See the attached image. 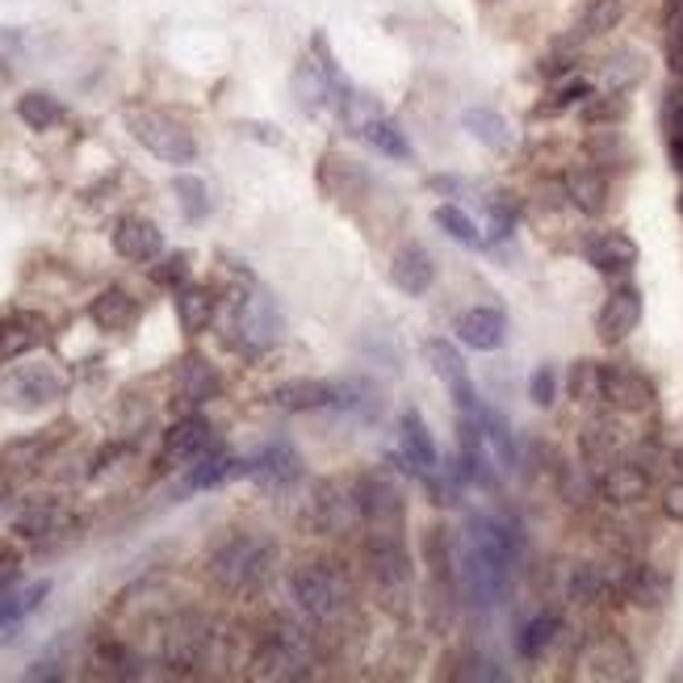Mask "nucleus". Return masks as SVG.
<instances>
[{"mask_svg": "<svg viewBox=\"0 0 683 683\" xmlns=\"http://www.w3.org/2000/svg\"><path fill=\"white\" fill-rule=\"evenodd\" d=\"M277 549L273 541L252 537V533H231L210 549V579L227 591H252L269 579Z\"/></svg>", "mask_w": 683, "mask_h": 683, "instance_id": "1", "label": "nucleus"}, {"mask_svg": "<svg viewBox=\"0 0 683 683\" xmlns=\"http://www.w3.org/2000/svg\"><path fill=\"white\" fill-rule=\"evenodd\" d=\"M126 130H130V139L151 151L156 160H164L172 168H185L198 160V139H193V130L181 126L177 118H168L160 109H126Z\"/></svg>", "mask_w": 683, "mask_h": 683, "instance_id": "2", "label": "nucleus"}, {"mask_svg": "<svg viewBox=\"0 0 683 683\" xmlns=\"http://www.w3.org/2000/svg\"><path fill=\"white\" fill-rule=\"evenodd\" d=\"M290 591L298 608L314 621H332L349 608V579L335 562H302L294 566Z\"/></svg>", "mask_w": 683, "mask_h": 683, "instance_id": "3", "label": "nucleus"}, {"mask_svg": "<svg viewBox=\"0 0 683 683\" xmlns=\"http://www.w3.org/2000/svg\"><path fill=\"white\" fill-rule=\"evenodd\" d=\"M281 335V314H277V302L260 286L239 294L235 302V323H231V344L248 356H260L269 352Z\"/></svg>", "mask_w": 683, "mask_h": 683, "instance_id": "4", "label": "nucleus"}, {"mask_svg": "<svg viewBox=\"0 0 683 683\" xmlns=\"http://www.w3.org/2000/svg\"><path fill=\"white\" fill-rule=\"evenodd\" d=\"M365 566H370L373 583L386 596H407V587H412V554H407L398 529H370V537H365Z\"/></svg>", "mask_w": 683, "mask_h": 683, "instance_id": "5", "label": "nucleus"}, {"mask_svg": "<svg viewBox=\"0 0 683 683\" xmlns=\"http://www.w3.org/2000/svg\"><path fill=\"white\" fill-rule=\"evenodd\" d=\"M424 361H428V370L440 377V386L449 391L457 415H478L482 412L478 391H474V377H470V370H466V361H461L457 344H449V340H436L433 335V340H424Z\"/></svg>", "mask_w": 683, "mask_h": 683, "instance_id": "6", "label": "nucleus"}, {"mask_svg": "<svg viewBox=\"0 0 683 683\" xmlns=\"http://www.w3.org/2000/svg\"><path fill=\"white\" fill-rule=\"evenodd\" d=\"M63 391H67V382L51 365H18V370L0 382L4 403L18 407V412H42V407L60 403Z\"/></svg>", "mask_w": 683, "mask_h": 683, "instance_id": "7", "label": "nucleus"}, {"mask_svg": "<svg viewBox=\"0 0 683 683\" xmlns=\"http://www.w3.org/2000/svg\"><path fill=\"white\" fill-rule=\"evenodd\" d=\"M210 645H214V629L206 617H181L164 633V663L177 675H189L210 659Z\"/></svg>", "mask_w": 683, "mask_h": 683, "instance_id": "8", "label": "nucleus"}, {"mask_svg": "<svg viewBox=\"0 0 683 683\" xmlns=\"http://www.w3.org/2000/svg\"><path fill=\"white\" fill-rule=\"evenodd\" d=\"M352 495H356L361 520H365L370 529H398V524H403L407 503H403V491H398V482H394V478L365 474L356 487H352Z\"/></svg>", "mask_w": 683, "mask_h": 683, "instance_id": "9", "label": "nucleus"}, {"mask_svg": "<svg viewBox=\"0 0 683 683\" xmlns=\"http://www.w3.org/2000/svg\"><path fill=\"white\" fill-rule=\"evenodd\" d=\"M600 398L617 412H650L654 407V382L633 365H600Z\"/></svg>", "mask_w": 683, "mask_h": 683, "instance_id": "10", "label": "nucleus"}, {"mask_svg": "<svg viewBox=\"0 0 683 683\" xmlns=\"http://www.w3.org/2000/svg\"><path fill=\"white\" fill-rule=\"evenodd\" d=\"M218 440H214V428H210L202 415H181L172 428L164 433V449H160V466L172 470V466H189L202 453H210Z\"/></svg>", "mask_w": 683, "mask_h": 683, "instance_id": "11", "label": "nucleus"}, {"mask_svg": "<svg viewBox=\"0 0 683 683\" xmlns=\"http://www.w3.org/2000/svg\"><path fill=\"white\" fill-rule=\"evenodd\" d=\"M252 666H256V675H269V680H298V675H307V650L294 629H277L260 642Z\"/></svg>", "mask_w": 683, "mask_h": 683, "instance_id": "12", "label": "nucleus"}, {"mask_svg": "<svg viewBox=\"0 0 683 683\" xmlns=\"http://www.w3.org/2000/svg\"><path fill=\"white\" fill-rule=\"evenodd\" d=\"M638 323H642V290L625 281L604 298L600 314H596V332L604 344H621L629 332H638Z\"/></svg>", "mask_w": 683, "mask_h": 683, "instance_id": "13", "label": "nucleus"}, {"mask_svg": "<svg viewBox=\"0 0 683 683\" xmlns=\"http://www.w3.org/2000/svg\"><path fill=\"white\" fill-rule=\"evenodd\" d=\"M46 335H51V323L39 311L0 314V365L21 361V356H30L34 349H42Z\"/></svg>", "mask_w": 683, "mask_h": 683, "instance_id": "14", "label": "nucleus"}, {"mask_svg": "<svg viewBox=\"0 0 683 683\" xmlns=\"http://www.w3.org/2000/svg\"><path fill=\"white\" fill-rule=\"evenodd\" d=\"M109 244L114 252L122 256V260H135V265H151V260H160L164 256V231L156 227V223H147V218H118L114 231H109Z\"/></svg>", "mask_w": 683, "mask_h": 683, "instance_id": "15", "label": "nucleus"}, {"mask_svg": "<svg viewBox=\"0 0 683 683\" xmlns=\"http://www.w3.org/2000/svg\"><path fill=\"white\" fill-rule=\"evenodd\" d=\"M583 260L604 277H629L638 269V244L621 231H600L583 244Z\"/></svg>", "mask_w": 683, "mask_h": 683, "instance_id": "16", "label": "nucleus"}, {"mask_svg": "<svg viewBox=\"0 0 683 683\" xmlns=\"http://www.w3.org/2000/svg\"><path fill=\"white\" fill-rule=\"evenodd\" d=\"M391 286L407 298H424L436 286V260L424 244H403L391 256Z\"/></svg>", "mask_w": 683, "mask_h": 683, "instance_id": "17", "label": "nucleus"}, {"mask_svg": "<svg viewBox=\"0 0 683 683\" xmlns=\"http://www.w3.org/2000/svg\"><path fill=\"white\" fill-rule=\"evenodd\" d=\"M453 332L466 349L495 352L508 344V314L499 311V307H474V311L457 314Z\"/></svg>", "mask_w": 683, "mask_h": 683, "instance_id": "18", "label": "nucleus"}, {"mask_svg": "<svg viewBox=\"0 0 683 683\" xmlns=\"http://www.w3.org/2000/svg\"><path fill=\"white\" fill-rule=\"evenodd\" d=\"M248 478H256L265 491H286L302 478V457L294 453L286 440L277 445H265L260 453L248 461Z\"/></svg>", "mask_w": 683, "mask_h": 683, "instance_id": "19", "label": "nucleus"}, {"mask_svg": "<svg viewBox=\"0 0 683 683\" xmlns=\"http://www.w3.org/2000/svg\"><path fill=\"white\" fill-rule=\"evenodd\" d=\"M352 520H361V508H356V495L352 491H340L335 482H323L311 499V524L319 533H349Z\"/></svg>", "mask_w": 683, "mask_h": 683, "instance_id": "20", "label": "nucleus"}, {"mask_svg": "<svg viewBox=\"0 0 683 683\" xmlns=\"http://www.w3.org/2000/svg\"><path fill=\"white\" fill-rule=\"evenodd\" d=\"M583 675H591V680H633L638 671H633L629 645L621 638H612V633H604L583 650Z\"/></svg>", "mask_w": 683, "mask_h": 683, "instance_id": "21", "label": "nucleus"}, {"mask_svg": "<svg viewBox=\"0 0 683 683\" xmlns=\"http://www.w3.org/2000/svg\"><path fill=\"white\" fill-rule=\"evenodd\" d=\"M139 314H143V307H139V298L135 294H126L122 286H109V290H102L97 298H93V307H88V319L102 328V332L118 335V332H130L135 323H139Z\"/></svg>", "mask_w": 683, "mask_h": 683, "instance_id": "22", "label": "nucleus"}, {"mask_svg": "<svg viewBox=\"0 0 683 683\" xmlns=\"http://www.w3.org/2000/svg\"><path fill=\"white\" fill-rule=\"evenodd\" d=\"M277 412L290 415H307V412H323L335 403V382H319V377H290L273 391Z\"/></svg>", "mask_w": 683, "mask_h": 683, "instance_id": "23", "label": "nucleus"}, {"mask_svg": "<svg viewBox=\"0 0 683 683\" xmlns=\"http://www.w3.org/2000/svg\"><path fill=\"white\" fill-rule=\"evenodd\" d=\"M398 440H403V453H407V461H412V470L419 478L440 470V449H436L433 433H428V424H424L419 412L398 415Z\"/></svg>", "mask_w": 683, "mask_h": 683, "instance_id": "24", "label": "nucleus"}, {"mask_svg": "<svg viewBox=\"0 0 683 683\" xmlns=\"http://www.w3.org/2000/svg\"><path fill=\"white\" fill-rule=\"evenodd\" d=\"M248 474V461H239V457H231L227 449H210L202 453L198 461H189L185 470V487L189 491H214V487H223L231 478H244Z\"/></svg>", "mask_w": 683, "mask_h": 683, "instance_id": "25", "label": "nucleus"}, {"mask_svg": "<svg viewBox=\"0 0 683 683\" xmlns=\"http://www.w3.org/2000/svg\"><path fill=\"white\" fill-rule=\"evenodd\" d=\"M46 591H51V583L39 579V583H25V587H4L0 591V642H9L13 633H18L21 625H25V617L39 608L42 600H46Z\"/></svg>", "mask_w": 683, "mask_h": 683, "instance_id": "26", "label": "nucleus"}, {"mask_svg": "<svg viewBox=\"0 0 683 683\" xmlns=\"http://www.w3.org/2000/svg\"><path fill=\"white\" fill-rule=\"evenodd\" d=\"M218 394V373L206 356H185L177 365V407H202Z\"/></svg>", "mask_w": 683, "mask_h": 683, "instance_id": "27", "label": "nucleus"}, {"mask_svg": "<svg viewBox=\"0 0 683 683\" xmlns=\"http://www.w3.org/2000/svg\"><path fill=\"white\" fill-rule=\"evenodd\" d=\"M600 491L612 503H633V499H642L650 491V474L638 461H612V466H604Z\"/></svg>", "mask_w": 683, "mask_h": 683, "instance_id": "28", "label": "nucleus"}, {"mask_svg": "<svg viewBox=\"0 0 683 683\" xmlns=\"http://www.w3.org/2000/svg\"><path fill=\"white\" fill-rule=\"evenodd\" d=\"M63 524V508L55 499H30L21 503V512L13 516V533L25 541H46L51 533H60Z\"/></svg>", "mask_w": 683, "mask_h": 683, "instance_id": "29", "label": "nucleus"}, {"mask_svg": "<svg viewBox=\"0 0 683 683\" xmlns=\"http://www.w3.org/2000/svg\"><path fill=\"white\" fill-rule=\"evenodd\" d=\"M214 311H218V298L206 290V286H181L177 290V319L189 335H202L214 323Z\"/></svg>", "mask_w": 683, "mask_h": 683, "instance_id": "30", "label": "nucleus"}, {"mask_svg": "<svg viewBox=\"0 0 683 683\" xmlns=\"http://www.w3.org/2000/svg\"><path fill=\"white\" fill-rule=\"evenodd\" d=\"M356 135H361V139L373 147V151L391 156V160H398V164H407V160L415 156L412 143H407V135H403V130H398V122H391V118H377V114H370L365 122L356 126Z\"/></svg>", "mask_w": 683, "mask_h": 683, "instance_id": "31", "label": "nucleus"}, {"mask_svg": "<svg viewBox=\"0 0 683 683\" xmlns=\"http://www.w3.org/2000/svg\"><path fill=\"white\" fill-rule=\"evenodd\" d=\"M566 198L583 214H600L608 206V181H604L596 168H575V172H566Z\"/></svg>", "mask_w": 683, "mask_h": 683, "instance_id": "32", "label": "nucleus"}, {"mask_svg": "<svg viewBox=\"0 0 683 683\" xmlns=\"http://www.w3.org/2000/svg\"><path fill=\"white\" fill-rule=\"evenodd\" d=\"M562 633V617L558 612H537L533 621H524V629H520V638H516V650H520V659H541L549 645H554V638Z\"/></svg>", "mask_w": 683, "mask_h": 683, "instance_id": "33", "label": "nucleus"}, {"mask_svg": "<svg viewBox=\"0 0 683 683\" xmlns=\"http://www.w3.org/2000/svg\"><path fill=\"white\" fill-rule=\"evenodd\" d=\"M621 591L633 604H642V608H659V604L666 600V591H671V583H666V575H659L654 566H633L621 579Z\"/></svg>", "mask_w": 683, "mask_h": 683, "instance_id": "34", "label": "nucleus"}, {"mask_svg": "<svg viewBox=\"0 0 683 683\" xmlns=\"http://www.w3.org/2000/svg\"><path fill=\"white\" fill-rule=\"evenodd\" d=\"M625 18V4L621 0H583L579 9V39H600L608 30H617Z\"/></svg>", "mask_w": 683, "mask_h": 683, "instance_id": "35", "label": "nucleus"}, {"mask_svg": "<svg viewBox=\"0 0 683 683\" xmlns=\"http://www.w3.org/2000/svg\"><path fill=\"white\" fill-rule=\"evenodd\" d=\"M478 424H482V436H487V453H495V461L503 470H512L516 466V440H512V428H508V419L491 407H482L478 412Z\"/></svg>", "mask_w": 683, "mask_h": 683, "instance_id": "36", "label": "nucleus"}, {"mask_svg": "<svg viewBox=\"0 0 683 683\" xmlns=\"http://www.w3.org/2000/svg\"><path fill=\"white\" fill-rule=\"evenodd\" d=\"M18 118L30 130H55L63 122V105L51 97V93H21L18 97Z\"/></svg>", "mask_w": 683, "mask_h": 683, "instance_id": "37", "label": "nucleus"}, {"mask_svg": "<svg viewBox=\"0 0 683 683\" xmlns=\"http://www.w3.org/2000/svg\"><path fill=\"white\" fill-rule=\"evenodd\" d=\"M433 223L440 231H445V235H449V239H457V244H461V248H487V235H482V231H478V223L474 218H470V214H466V210H457V206H436V214H433Z\"/></svg>", "mask_w": 683, "mask_h": 683, "instance_id": "38", "label": "nucleus"}, {"mask_svg": "<svg viewBox=\"0 0 683 683\" xmlns=\"http://www.w3.org/2000/svg\"><path fill=\"white\" fill-rule=\"evenodd\" d=\"M172 193H177V202H181V210H185L189 223H202L210 210H214L206 181H202V177H193V172H177V177H172Z\"/></svg>", "mask_w": 683, "mask_h": 683, "instance_id": "39", "label": "nucleus"}, {"mask_svg": "<svg viewBox=\"0 0 683 683\" xmlns=\"http://www.w3.org/2000/svg\"><path fill=\"white\" fill-rule=\"evenodd\" d=\"M617 453H621V436H617V428L612 424H604V419H596V424H587V433H583V457L591 461V466H612L617 461Z\"/></svg>", "mask_w": 683, "mask_h": 683, "instance_id": "40", "label": "nucleus"}, {"mask_svg": "<svg viewBox=\"0 0 683 683\" xmlns=\"http://www.w3.org/2000/svg\"><path fill=\"white\" fill-rule=\"evenodd\" d=\"M461 126H466V130H470L482 147H495V151H503V147L512 143L508 122L499 118L495 109H466V114H461Z\"/></svg>", "mask_w": 683, "mask_h": 683, "instance_id": "41", "label": "nucleus"}, {"mask_svg": "<svg viewBox=\"0 0 683 683\" xmlns=\"http://www.w3.org/2000/svg\"><path fill=\"white\" fill-rule=\"evenodd\" d=\"M600 76L612 93H621V88H629V84H638L645 76V60L638 55V51H612V55L604 60Z\"/></svg>", "mask_w": 683, "mask_h": 683, "instance_id": "42", "label": "nucleus"}, {"mask_svg": "<svg viewBox=\"0 0 683 683\" xmlns=\"http://www.w3.org/2000/svg\"><path fill=\"white\" fill-rule=\"evenodd\" d=\"M377 386L365 382V377H349V382H335V403L340 412H352V415H373L377 412Z\"/></svg>", "mask_w": 683, "mask_h": 683, "instance_id": "43", "label": "nucleus"}, {"mask_svg": "<svg viewBox=\"0 0 683 683\" xmlns=\"http://www.w3.org/2000/svg\"><path fill=\"white\" fill-rule=\"evenodd\" d=\"M487 214H491V227H495L491 235H495V239H508L520 218V202L512 193H491V198H487Z\"/></svg>", "mask_w": 683, "mask_h": 683, "instance_id": "44", "label": "nucleus"}, {"mask_svg": "<svg viewBox=\"0 0 683 683\" xmlns=\"http://www.w3.org/2000/svg\"><path fill=\"white\" fill-rule=\"evenodd\" d=\"M591 97V84L583 81V76H570L566 84H558L554 93H549V102L541 105V114H562V109H570V105H583Z\"/></svg>", "mask_w": 683, "mask_h": 683, "instance_id": "45", "label": "nucleus"}, {"mask_svg": "<svg viewBox=\"0 0 683 683\" xmlns=\"http://www.w3.org/2000/svg\"><path fill=\"white\" fill-rule=\"evenodd\" d=\"M151 281L164 286V290H181V286H189V256L185 252H172V256H164V260H156Z\"/></svg>", "mask_w": 683, "mask_h": 683, "instance_id": "46", "label": "nucleus"}, {"mask_svg": "<svg viewBox=\"0 0 683 683\" xmlns=\"http://www.w3.org/2000/svg\"><path fill=\"white\" fill-rule=\"evenodd\" d=\"M529 398L537 407H554V398H558V370L554 365H537L529 373Z\"/></svg>", "mask_w": 683, "mask_h": 683, "instance_id": "47", "label": "nucleus"}, {"mask_svg": "<svg viewBox=\"0 0 683 683\" xmlns=\"http://www.w3.org/2000/svg\"><path fill=\"white\" fill-rule=\"evenodd\" d=\"M570 394H575L579 403L600 398V365H596V361H579V365L570 370Z\"/></svg>", "mask_w": 683, "mask_h": 683, "instance_id": "48", "label": "nucleus"}, {"mask_svg": "<svg viewBox=\"0 0 683 683\" xmlns=\"http://www.w3.org/2000/svg\"><path fill=\"white\" fill-rule=\"evenodd\" d=\"M570 596L579 604H591L604 596V575L600 570H591V566H579L575 570V583H570Z\"/></svg>", "mask_w": 683, "mask_h": 683, "instance_id": "49", "label": "nucleus"}, {"mask_svg": "<svg viewBox=\"0 0 683 683\" xmlns=\"http://www.w3.org/2000/svg\"><path fill=\"white\" fill-rule=\"evenodd\" d=\"M21 579V549L13 541H0V591Z\"/></svg>", "mask_w": 683, "mask_h": 683, "instance_id": "50", "label": "nucleus"}, {"mask_svg": "<svg viewBox=\"0 0 683 683\" xmlns=\"http://www.w3.org/2000/svg\"><path fill=\"white\" fill-rule=\"evenodd\" d=\"M663 126H666V139L683 135V88H671L663 97Z\"/></svg>", "mask_w": 683, "mask_h": 683, "instance_id": "51", "label": "nucleus"}, {"mask_svg": "<svg viewBox=\"0 0 683 683\" xmlns=\"http://www.w3.org/2000/svg\"><path fill=\"white\" fill-rule=\"evenodd\" d=\"M621 114H625V102H596V97L583 102V118L587 122H617Z\"/></svg>", "mask_w": 683, "mask_h": 683, "instance_id": "52", "label": "nucleus"}, {"mask_svg": "<svg viewBox=\"0 0 683 683\" xmlns=\"http://www.w3.org/2000/svg\"><path fill=\"white\" fill-rule=\"evenodd\" d=\"M663 516L683 524V478L680 482H671V487L663 491Z\"/></svg>", "mask_w": 683, "mask_h": 683, "instance_id": "53", "label": "nucleus"}, {"mask_svg": "<svg viewBox=\"0 0 683 683\" xmlns=\"http://www.w3.org/2000/svg\"><path fill=\"white\" fill-rule=\"evenodd\" d=\"M25 680H63V671H60V663H34L30 671H25Z\"/></svg>", "mask_w": 683, "mask_h": 683, "instance_id": "54", "label": "nucleus"}, {"mask_svg": "<svg viewBox=\"0 0 683 683\" xmlns=\"http://www.w3.org/2000/svg\"><path fill=\"white\" fill-rule=\"evenodd\" d=\"M666 151H671V164H675V172H683V135H671V139H666Z\"/></svg>", "mask_w": 683, "mask_h": 683, "instance_id": "55", "label": "nucleus"}, {"mask_svg": "<svg viewBox=\"0 0 683 683\" xmlns=\"http://www.w3.org/2000/svg\"><path fill=\"white\" fill-rule=\"evenodd\" d=\"M248 135H256V139H265V143H281V135H273V126H244Z\"/></svg>", "mask_w": 683, "mask_h": 683, "instance_id": "56", "label": "nucleus"}, {"mask_svg": "<svg viewBox=\"0 0 683 683\" xmlns=\"http://www.w3.org/2000/svg\"><path fill=\"white\" fill-rule=\"evenodd\" d=\"M675 9H683V0H663V13H675Z\"/></svg>", "mask_w": 683, "mask_h": 683, "instance_id": "57", "label": "nucleus"}, {"mask_svg": "<svg viewBox=\"0 0 683 683\" xmlns=\"http://www.w3.org/2000/svg\"><path fill=\"white\" fill-rule=\"evenodd\" d=\"M675 466L683 470V449H675Z\"/></svg>", "mask_w": 683, "mask_h": 683, "instance_id": "58", "label": "nucleus"}, {"mask_svg": "<svg viewBox=\"0 0 683 683\" xmlns=\"http://www.w3.org/2000/svg\"><path fill=\"white\" fill-rule=\"evenodd\" d=\"M680 210H683V193H680Z\"/></svg>", "mask_w": 683, "mask_h": 683, "instance_id": "59", "label": "nucleus"}, {"mask_svg": "<svg viewBox=\"0 0 683 683\" xmlns=\"http://www.w3.org/2000/svg\"><path fill=\"white\" fill-rule=\"evenodd\" d=\"M680 76H683V63H680Z\"/></svg>", "mask_w": 683, "mask_h": 683, "instance_id": "60", "label": "nucleus"}]
</instances>
